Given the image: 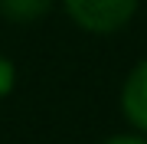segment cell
<instances>
[{"mask_svg": "<svg viewBox=\"0 0 147 144\" xmlns=\"http://www.w3.org/2000/svg\"><path fill=\"white\" fill-rule=\"evenodd\" d=\"M121 108H124V118L134 128L147 131V59H141L127 72L124 89H121Z\"/></svg>", "mask_w": 147, "mask_h": 144, "instance_id": "cell-2", "label": "cell"}, {"mask_svg": "<svg viewBox=\"0 0 147 144\" xmlns=\"http://www.w3.org/2000/svg\"><path fill=\"white\" fill-rule=\"evenodd\" d=\"M13 85H16V66H13V59H10V56L0 53V98L10 95Z\"/></svg>", "mask_w": 147, "mask_h": 144, "instance_id": "cell-4", "label": "cell"}, {"mask_svg": "<svg viewBox=\"0 0 147 144\" xmlns=\"http://www.w3.org/2000/svg\"><path fill=\"white\" fill-rule=\"evenodd\" d=\"M53 3L56 0H0V20L26 26V23H36L42 16H49Z\"/></svg>", "mask_w": 147, "mask_h": 144, "instance_id": "cell-3", "label": "cell"}, {"mask_svg": "<svg viewBox=\"0 0 147 144\" xmlns=\"http://www.w3.org/2000/svg\"><path fill=\"white\" fill-rule=\"evenodd\" d=\"M69 20L92 36H111L134 20L141 0H62Z\"/></svg>", "mask_w": 147, "mask_h": 144, "instance_id": "cell-1", "label": "cell"}, {"mask_svg": "<svg viewBox=\"0 0 147 144\" xmlns=\"http://www.w3.org/2000/svg\"><path fill=\"white\" fill-rule=\"evenodd\" d=\"M105 144H147V141L141 138V134H121V138H111Z\"/></svg>", "mask_w": 147, "mask_h": 144, "instance_id": "cell-5", "label": "cell"}]
</instances>
